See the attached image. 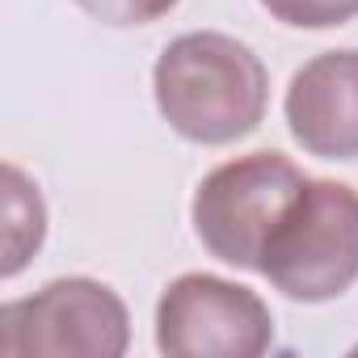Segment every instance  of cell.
<instances>
[{
    "label": "cell",
    "mask_w": 358,
    "mask_h": 358,
    "mask_svg": "<svg viewBox=\"0 0 358 358\" xmlns=\"http://www.w3.org/2000/svg\"><path fill=\"white\" fill-rule=\"evenodd\" d=\"M160 118L190 143H236L266 118L270 72L236 38L199 30L173 38L152 72Z\"/></svg>",
    "instance_id": "6da1fadb"
},
{
    "label": "cell",
    "mask_w": 358,
    "mask_h": 358,
    "mask_svg": "<svg viewBox=\"0 0 358 358\" xmlns=\"http://www.w3.org/2000/svg\"><path fill=\"white\" fill-rule=\"evenodd\" d=\"M262 274L295 303H324L350 291L358 278V190L308 177L266 245Z\"/></svg>",
    "instance_id": "7a4b0ae2"
},
{
    "label": "cell",
    "mask_w": 358,
    "mask_h": 358,
    "mask_svg": "<svg viewBox=\"0 0 358 358\" xmlns=\"http://www.w3.org/2000/svg\"><path fill=\"white\" fill-rule=\"evenodd\" d=\"M308 177L282 152H249L211 169L194 190V232L211 257L262 274L266 245Z\"/></svg>",
    "instance_id": "3957f363"
},
{
    "label": "cell",
    "mask_w": 358,
    "mask_h": 358,
    "mask_svg": "<svg viewBox=\"0 0 358 358\" xmlns=\"http://www.w3.org/2000/svg\"><path fill=\"white\" fill-rule=\"evenodd\" d=\"M131 345L127 303L93 278H55L43 291L0 308V354L122 358Z\"/></svg>",
    "instance_id": "277c9868"
},
{
    "label": "cell",
    "mask_w": 358,
    "mask_h": 358,
    "mask_svg": "<svg viewBox=\"0 0 358 358\" xmlns=\"http://www.w3.org/2000/svg\"><path fill=\"white\" fill-rule=\"evenodd\" d=\"M270 341L266 299L215 274L173 278L156 303V345L169 358H257Z\"/></svg>",
    "instance_id": "5b68a950"
},
{
    "label": "cell",
    "mask_w": 358,
    "mask_h": 358,
    "mask_svg": "<svg viewBox=\"0 0 358 358\" xmlns=\"http://www.w3.org/2000/svg\"><path fill=\"white\" fill-rule=\"evenodd\" d=\"M287 127L308 156L358 160V51H324L287 85Z\"/></svg>",
    "instance_id": "8992f818"
},
{
    "label": "cell",
    "mask_w": 358,
    "mask_h": 358,
    "mask_svg": "<svg viewBox=\"0 0 358 358\" xmlns=\"http://www.w3.org/2000/svg\"><path fill=\"white\" fill-rule=\"evenodd\" d=\"M5 215H9V228H5V278H13L30 253H38L43 245V232H47V211H43V199H38V186L26 182V173L17 164H5Z\"/></svg>",
    "instance_id": "52a82bcc"
},
{
    "label": "cell",
    "mask_w": 358,
    "mask_h": 358,
    "mask_svg": "<svg viewBox=\"0 0 358 358\" xmlns=\"http://www.w3.org/2000/svg\"><path fill=\"white\" fill-rule=\"evenodd\" d=\"M262 9L295 30H333L358 17V0H262Z\"/></svg>",
    "instance_id": "ba28073f"
},
{
    "label": "cell",
    "mask_w": 358,
    "mask_h": 358,
    "mask_svg": "<svg viewBox=\"0 0 358 358\" xmlns=\"http://www.w3.org/2000/svg\"><path fill=\"white\" fill-rule=\"evenodd\" d=\"M76 5L93 22L127 30V26H152V22H160L164 13L177 9V0H76Z\"/></svg>",
    "instance_id": "9c48e42d"
}]
</instances>
